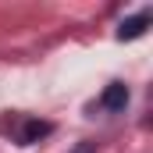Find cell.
Wrapping results in <instances>:
<instances>
[{
    "label": "cell",
    "instance_id": "7a4b0ae2",
    "mask_svg": "<svg viewBox=\"0 0 153 153\" xmlns=\"http://www.w3.org/2000/svg\"><path fill=\"white\" fill-rule=\"evenodd\" d=\"M146 29H150V7H143L139 14L125 18V22L117 25V39H139Z\"/></svg>",
    "mask_w": 153,
    "mask_h": 153
},
{
    "label": "cell",
    "instance_id": "277c9868",
    "mask_svg": "<svg viewBox=\"0 0 153 153\" xmlns=\"http://www.w3.org/2000/svg\"><path fill=\"white\" fill-rule=\"evenodd\" d=\"M71 153H96V143H89V139H82V143H78V146H75Z\"/></svg>",
    "mask_w": 153,
    "mask_h": 153
},
{
    "label": "cell",
    "instance_id": "6da1fadb",
    "mask_svg": "<svg viewBox=\"0 0 153 153\" xmlns=\"http://www.w3.org/2000/svg\"><path fill=\"white\" fill-rule=\"evenodd\" d=\"M7 132L14 135L18 146H32V143L46 139V135L53 132V125H50V121H39V117H14V121L7 125Z\"/></svg>",
    "mask_w": 153,
    "mask_h": 153
},
{
    "label": "cell",
    "instance_id": "3957f363",
    "mask_svg": "<svg viewBox=\"0 0 153 153\" xmlns=\"http://www.w3.org/2000/svg\"><path fill=\"white\" fill-rule=\"evenodd\" d=\"M100 107L103 111H125L128 107V85L125 82H111L103 89V96H100Z\"/></svg>",
    "mask_w": 153,
    "mask_h": 153
}]
</instances>
